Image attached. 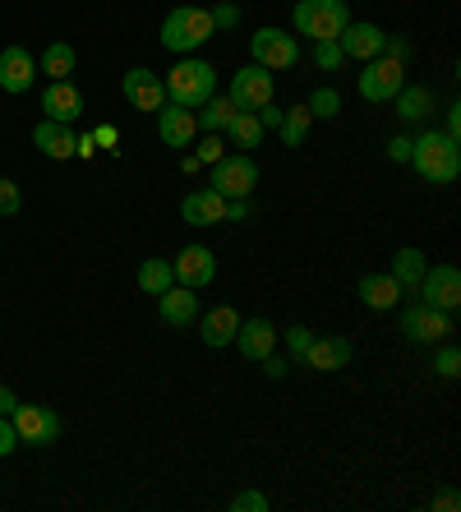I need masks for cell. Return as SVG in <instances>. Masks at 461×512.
<instances>
[{"mask_svg":"<svg viewBox=\"0 0 461 512\" xmlns=\"http://www.w3.org/2000/svg\"><path fill=\"white\" fill-rule=\"evenodd\" d=\"M411 167L425 185H452L461 176V143L448 139L443 130H429L411 139Z\"/></svg>","mask_w":461,"mask_h":512,"instance_id":"obj_1","label":"cell"},{"mask_svg":"<svg viewBox=\"0 0 461 512\" xmlns=\"http://www.w3.org/2000/svg\"><path fill=\"white\" fill-rule=\"evenodd\" d=\"M162 88H166V102H176V107L199 111L203 102H208V97L217 93V70L208 65V60L185 56V60H176V65L166 70Z\"/></svg>","mask_w":461,"mask_h":512,"instance_id":"obj_2","label":"cell"},{"mask_svg":"<svg viewBox=\"0 0 461 512\" xmlns=\"http://www.w3.org/2000/svg\"><path fill=\"white\" fill-rule=\"evenodd\" d=\"M213 14L199 10V5H176V10L162 19V33H157V42H162L171 56H194V51L213 37Z\"/></svg>","mask_w":461,"mask_h":512,"instance_id":"obj_3","label":"cell"},{"mask_svg":"<svg viewBox=\"0 0 461 512\" xmlns=\"http://www.w3.org/2000/svg\"><path fill=\"white\" fill-rule=\"evenodd\" d=\"M291 19H296V33L323 42V37H342V28L351 24V5L346 0H296Z\"/></svg>","mask_w":461,"mask_h":512,"instance_id":"obj_4","label":"cell"},{"mask_svg":"<svg viewBox=\"0 0 461 512\" xmlns=\"http://www.w3.org/2000/svg\"><path fill=\"white\" fill-rule=\"evenodd\" d=\"M259 185V167L249 153H226L222 162H213V190L222 199H249Z\"/></svg>","mask_w":461,"mask_h":512,"instance_id":"obj_5","label":"cell"},{"mask_svg":"<svg viewBox=\"0 0 461 512\" xmlns=\"http://www.w3.org/2000/svg\"><path fill=\"white\" fill-rule=\"evenodd\" d=\"M402 84H406V65L392 56H374L360 70V97L365 102H392V97L402 93Z\"/></svg>","mask_w":461,"mask_h":512,"instance_id":"obj_6","label":"cell"},{"mask_svg":"<svg viewBox=\"0 0 461 512\" xmlns=\"http://www.w3.org/2000/svg\"><path fill=\"white\" fill-rule=\"evenodd\" d=\"M249 60L263 70H291L300 60V42L286 37L282 28H259V33H249Z\"/></svg>","mask_w":461,"mask_h":512,"instance_id":"obj_7","label":"cell"},{"mask_svg":"<svg viewBox=\"0 0 461 512\" xmlns=\"http://www.w3.org/2000/svg\"><path fill=\"white\" fill-rule=\"evenodd\" d=\"M10 420H14V429H19V443H28V448H51V443L60 439V416L51 406L19 402L10 411Z\"/></svg>","mask_w":461,"mask_h":512,"instance_id":"obj_8","label":"cell"},{"mask_svg":"<svg viewBox=\"0 0 461 512\" xmlns=\"http://www.w3.org/2000/svg\"><path fill=\"white\" fill-rule=\"evenodd\" d=\"M402 333L411 342H448L452 337V314L448 310H434L425 300H415L402 310Z\"/></svg>","mask_w":461,"mask_h":512,"instance_id":"obj_9","label":"cell"},{"mask_svg":"<svg viewBox=\"0 0 461 512\" xmlns=\"http://www.w3.org/2000/svg\"><path fill=\"white\" fill-rule=\"evenodd\" d=\"M226 97L236 102V111L268 107V102H272V70H263V65H245V70H236V74H231Z\"/></svg>","mask_w":461,"mask_h":512,"instance_id":"obj_10","label":"cell"},{"mask_svg":"<svg viewBox=\"0 0 461 512\" xmlns=\"http://www.w3.org/2000/svg\"><path fill=\"white\" fill-rule=\"evenodd\" d=\"M120 93H125V102H130L134 111H162L166 107V88H162V74L143 70V65H134V70H125V79H120Z\"/></svg>","mask_w":461,"mask_h":512,"instance_id":"obj_11","label":"cell"},{"mask_svg":"<svg viewBox=\"0 0 461 512\" xmlns=\"http://www.w3.org/2000/svg\"><path fill=\"white\" fill-rule=\"evenodd\" d=\"M415 291H420V300H425V305L452 314L461 305V273L452 268V263H438V268H429L425 282L415 286Z\"/></svg>","mask_w":461,"mask_h":512,"instance_id":"obj_12","label":"cell"},{"mask_svg":"<svg viewBox=\"0 0 461 512\" xmlns=\"http://www.w3.org/2000/svg\"><path fill=\"white\" fill-rule=\"evenodd\" d=\"M171 268H176V282L190 286V291H203V286H213L217 277V259L208 245H185V250L171 259Z\"/></svg>","mask_w":461,"mask_h":512,"instance_id":"obj_13","label":"cell"},{"mask_svg":"<svg viewBox=\"0 0 461 512\" xmlns=\"http://www.w3.org/2000/svg\"><path fill=\"white\" fill-rule=\"evenodd\" d=\"M383 42H388V33H383L379 24H346L342 28V37H337V47H342V60H374V56H383Z\"/></svg>","mask_w":461,"mask_h":512,"instance_id":"obj_14","label":"cell"},{"mask_svg":"<svg viewBox=\"0 0 461 512\" xmlns=\"http://www.w3.org/2000/svg\"><path fill=\"white\" fill-rule=\"evenodd\" d=\"M33 84H37V60L28 56V47H5L0 51V88L19 97Z\"/></svg>","mask_w":461,"mask_h":512,"instance_id":"obj_15","label":"cell"},{"mask_svg":"<svg viewBox=\"0 0 461 512\" xmlns=\"http://www.w3.org/2000/svg\"><path fill=\"white\" fill-rule=\"evenodd\" d=\"M42 111H47V120L74 125V120L83 116V93L70 84V79H51V84L42 88Z\"/></svg>","mask_w":461,"mask_h":512,"instance_id":"obj_16","label":"cell"},{"mask_svg":"<svg viewBox=\"0 0 461 512\" xmlns=\"http://www.w3.org/2000/svg\"><path fill=\"white\" fill-rule=\"evenodd\" d=\"M194 134H199V125H194V111L190 107L166 102V107L157 111V139H162L166 148H190Z\"/></svg>","mask_w":461,"mask_h":512,"instance_id":"obj_17","label":"cell"},{"mask_svg":"<svg viewBox=\"0 0 461 512\" xmlns=\"http://www.w3.org/2000/svg\"><path fill=\"white\" fill-rule=\"evenodd\" d=\"M351 337H319L314 333V342H309V351L300 360H305L309 370L319 374H332V370H346V360H351Z\"/></svg>","mask_w":461,"mask_h":512,"instance_id":"obj_18","label":"cell"},{"mask_svg":"<svg viewBox=\"0 0 461 512\" xmlns=\"http://www.w3.org/2000/svg\"><path fill=\"white\" fill-rule=\"evenodd\" d=\"M240 351L245 360H263L268 351H277V328H272L268 319H240V328H236V342H231Z\"/></svg>","mask_w":461,"mask_h":512,"instance_id":"obj_19","label":"cell"},{"mask_svg":"<svg viewBox=\"0 0 461 512\" xmlns=\"http://www.w3.org/2000/svg\"><path fill=\"white\" fill-rule=\"evenodd\" d=\"M33 143L42 148V157H51V162H70L74 148H79V134H74L70 125H60V120H37Z\"/></svg>","mask_w":461,"mask_h":512,"instance_id":"obj_20","label":"cell"},{"mask_svg":"<svg viewBox=\"0 0 461 512\" xmlns=\"http://www.w3.org/2000/svg\"><path fill=\"white\" fill-rule=\"evenodd\" d=\"M180 217L190 227H213V222H226V199L208 185V190H190L180 199Z\"/></svg>","mask_w":461,"mask_h":512,"instance_id":"obj_21","label":"cell"},{"mask_svg":"<svg viewBox=\"0 0 461 512\" xmlns=\"http://www.w3.org/2000/svg\"><path fill=\"white\" fill-rule=\"evenodd\" d=\"M236 328H240V314L231 305H217V310H208L199 319V342L208 351H222V346L236 342Z\"/></svg>","mask_w":461,"mask_h":512,"instance_id":"obj_22","label":"cell"},{"mask_svg":"<svg viewBox=\"0 0 461 512\" xmlns=\"http://www.w3.org/2000/svg\"><path fill=\"white\" fill-rule=\"evenodd\" d=\"M157 314H162V323H171V328H185V323L199 319V296L180 282L166 286L162 296H157Z\"/></svg>","mask_w":461,"mask_h":512,"instance_id":"obj_23","label":"cell"},{"mask_svg":"<svg viewBox=\"0 0 461 512\" xmlns=\"http://www.w3.org/2000/svg\"><path fill=\"white\" fill-rule=\"evenodd\" d=\"M402 286H397V277L392 273H365L360 277V300H365L374 314H383V310H397L402 305Z\"/></svg>","mask_w":461,"mask_h":512,"instance_id":"obj_24","label":"cell"},{"mask_svg":"<svg viewBox=\"0 0 461 512\" xmlns=\"http://www.w3.org/2000/svg\"><path fill=\"white\" fill-rule=\"evenodd\" d=\"M425 273H429V259L415 245H402V250L392 254V277H397L402 291H415V286L425 282Z\"/></svg>","mask_w":461,"mask_h":512,"instance_id":"obj_25","label":"cell"},{"mask_svg":"<svg viewBox=\"0 0 461 512\" xmlns=\"http://www.w3.org/2000/svg\"><path fill=\"white\" fill-rule=\"evenodd\" d=\"M392 102H397V116L406 120V125H415V120H429L434 116V93H429V88H406L402 84V93L392 97Z\"/></svg>","mask_w":461,"mask_h":512,"instance_id":"obj_26","label":"cell"},{"mask_svg":"<svg viewBox=\"0 0 461 512\" xmlns=\"http://www.w3.org/2000/svg\"><path fill=\"white\" fill-rule=\"evenodd\" d=\"M231 116H236V102H231V97H217V93H213L199 111H194V125H199V130H208V134H222Z\"/></svg>","mask_w":461,"mask_h":512,"instance_id":"obj_27","label":"cell"},{"mask_svg":"<svg viewBox=\"0 0 461 512\" xmlns=\"http://www.w3.org/2000/svg\"><path fill=\"white\" fill-rule=\"evenodd\" d=\"M309 130H314V116H309V107H286L282 111V125H277V134H282L286 148H300V143L309 139Z\"/></svg>","mask_w":461,"mask_h":512,"instance_id":"obj_28","label":"cell"},{"mask_svg":"<svg viewBox=\"0 0 461 512\" xmlns=\"http://www.w3.org/2000/svg\"><path fill=\"white\" fill-rule=\"evenodd\" d=\"M139 286L148 291V296H162L166 286H176V268H171V259H143L139 263Z\"/></svg>","mask_w":461,"mask_h":512,"instance_id":"obj_29","label":"cell"},{"mask_svg":"<svg viewBox=\"0 0 461 512\" xmlns=\"http://www.w3.org/2000/svg\"><path fill=\"white\" fill-rule=\"evenodd\" d=\"M226 134H231V143H236V148H259L263 125H259V116H254V111H236V116L226 120Z\"/></svg>","mask_w":461,"mask_h":512,"instance_id":"obj_30","label":"cell"},{"mask_svg":"<svg viewBox=\"0 0 461 512\" xmlns=\"http://www.w3.org/2000/svg\"><path fill=\"white\" fill-rule=\"evenodd\" d=\"M37 70L47 74V79H70L74 74V47L70 42H51L47 51H42V65Z\"/></svg>","mask_w":461,"mask_h":512,"instance_id":"obj_31","label":"cell"},{"mask_svg":"<svg viewBox=\"0 0 461 512\" xmlns=\"http://www.w3.org/2000/svg\"><path fill=\"white\" fill-rule=\"evenodd\" d=\"M305 107H309V116L314 120H332L337 111H342V93H337V88H314Z\"/></svg>","mask_w":461,"mask_h":512,"instance_id":"obj_32","label":"cell"},{"mask_svg":"<svg viewBox=\"0 0 461 512\" xmlns=\"http://www.w3.org/2000/svg\"><path fill=\"white\" fill-rule=\"evenodd\" d=\"M309 56H314V65H319L323 74H332L337 65H342V47H337V37H323V42H314V51H309Z\"/></svg>","mask_w":461,"mask_h":512,"instance_id":"obj_33","label":"cell"},{"mask_svg":"<svg viewBox=\"0 0 461 512\" xmlns=\"http://www.w3.org/2000/svg\"><path fill=\"white\" fill-rule=\"evenodd\" d=\"M434 374H438V379H457V374H461V351H457V346H443V351H438V356H434Z\"/></svg>","mask_w":461,"mask_h":512,"instance_id":"obj_34","label":"cell"},{"mask_svg":"<svg viewBox=\"0 0 461 512\" xmlns=\"http://www.w3.org/2000/svg\"><path fill=\"white\" fill-rule=\"evenodd\" d=\"M24 208V194H19V185L14 180H0V217H14Z\"/></svg>","mask_w":461,"mask_h":512,"instance_id":"obj_35","label":"cell"},{"mask_svg":"<svg viewBox=\"0 0 461 512\" xmlns=\"http://www.w3.org/2000/svg\"><path fill=\"white\" fill-rule=\"evenodd\" d=\"M231 508H236V512H268L272 503H268V494H259V489H245V494H236V499H231Z\"/></svg>","mask_w":461,"mask_h":512,"instance_id":"obj_36","label":"cell"},{"mask_svg":"<svg viewBox=\"0 0 461 512\" xmlns=\"http://www.w3.org/2000/svg\"><path fill=\"white\" fill-rule=\"evenodd\" d=\"M309 342H314V333H309L305 323H296V328H286V351H291L296 360L309 351Z\"/></svg>","mask_w":461,"mask_h":512,"instance_id":"obj_37","label":"cell"},{"mask_svg":"<svg viewBox=\"0 0 461 512\" xmlns=\"http://www.w3.org/2000/svg\"><path fill=\"white\" fill-rule=\"evenodd\" d=\"M194 157H199V167H213V162H222V157H226V143L217 139V134H208V139L199 143V153H194Z\"/></svg>","mask_w":461,"mask_h":512,"instance_id":"obj_38","label":"cell"},{"mask_svg":"<svg viewBox=\"0 0 461 512\" xmlns=\"http://www.w3.org/2000/svg\"><path fill=\"white\" fill-rule=\"evenodd\" d=\"M213 28H236L240 24V5H231V0H226V5H213Z\"/></svg>","mask_w":461,"mask_h":512,"instance_id":"obj_39","label":"cell"},{"mask_svg":"<svg viewBox=\"0 0 461 512\" xmlns=\"http://www.w3.org/2000/svg\"><path fill=\"white\" fill-rule=\"evenodd\" d=\"M19 448V429H14L10 416H0V457H10Z\"/></svg>","mask_w":461,"mask_h":512,"instance_id":"obj_40","label":"cell"},{"mask_svg":"<svg viewBox=\"0 0 461 512\" xmlns=\"http://www.w3.org/2000/svg\"><path fill=\"white\" fill-rule=\"evenodd\" d=\"M388 157H392V162H411V139H406V134H397V139L388 143Z\"/></svg>","mask_w":461,"mask_h":512,"instance_id":"obj_41","label":"cell"},{"mask_svg":"<svg viewBox=\"0 0 461 512\" xmlns=\"http://www.w3.org/2000/svg\"><path fill=\"white\" fill-rule=\"evenodd\" d=\"M254 116H259L263 130H277V125H282V107H272V102H268V107H259Z\"/></svg>","mask_w":461,"mask_h":512,"instance_id":"obj_42","label":"cell"},{"mask_svg":"<svg viewBox=\"0 0 461 512\" xmlns=\"http://www.w3.org/2000/svg\"><path fill=\"white\" fill-rule=\"evenodd\" d=\"M226 222H249V199H226Z\"/></svg>","mask_w":461,"mask_h":512,"instance_id":"obj_43","label":"cell"},{"mask_svg":"<svg viewBox=\"0 0 461 512\" xmlns=\"http://www.w3.org/2000/svg\"><path fill=\"white\" fill-rule=\"evenodd\" d=\"M263 374H268V379H282V374H286V360L277 356V351H268V356H263Z\"/></svg>","mask_w":461,"mask_h":512,"instance_id":"obj_44","label":"cell"},{"mask_svg":"<svg viewBox=\"0 0 461 512\" xmlns=\"http://www.w3.org/2000/svg\"><path fill=\"white\" fill-rule=\"evenodd\" d=\"M443 134H448V139H461V107H448V120H443Z\"/></svg>","mask_w":461,"mask_h":512,"instance_id":"obj_45","label":"cell"},{"mask_svg":"<svg viewBox=\"0 0 461 512\" xmlns=\"http://www.w3.org/2000/svg\"><path fill=\"white\" fill-rule=\"evenodd\" d=\"M457 489H443V494H438V499H434V508H443V512H457Z\"/></svg>","mask_w":461,"mask_h":512,"instance_id":"obj_46","label":"cell"},{"mask_svg":"<svg viewBox=\"0 0 461 512\" xmlns=\"http://www.w3.org/2000/svg\"><path fill=\"white\" fill-rule=\"evenodd\" d=\"M14 406H19V397H14L10 388H5V383H0V416H10Z\"/></svg>","mask_w":461,"mask_h":512,"instance_id":"obj_47","label":"cell"},{"mask_svg":"<svg viewBox=\"0 0 461 512\" xmlns=\"http://www.w3.org/2000/svg\"><path fill=\"white\" fill-rule=\"evenodd\" d=\"M116 139H120V134L111 130V125H102V130H97V143H107V148H111V143H116Z\"/></svg>","mask_w":461,"mask_h":512,"instance_id":"obj_48","label":"cell"}]
</instances>
